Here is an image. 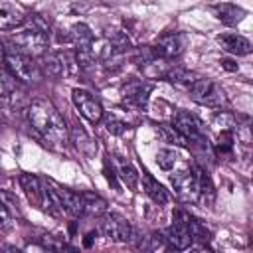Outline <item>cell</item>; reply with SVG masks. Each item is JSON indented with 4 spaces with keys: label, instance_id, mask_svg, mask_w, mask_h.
<instances>
[{
    "label": "cell",
    "instance_id": "484cf974",
    "mask_svg": "<svg viewBox=\"0 0 253 253\" xmlns=\"http://www.w3.org/2000/svg\"><path fill=\"white\" fill-rule=\"evenodd\" d=\"M83 202H85V213H89V215H103L107 211V200L101 198L99 194L85 192Z\"/></svg>",
    "mask_w": 253,
    "mask_h": 253
},
{
    "label": "cell",
    "instance_id": "cb8c5ba5",
    "mask_svg": "<svg viewBox=\"0 0 253 253\" xmlns=\"http://www.w3.org/2000/svg\"><path fill=\"white\" fill-rule=\"evenodd\" d=\"M198 172V202L210 206L213 202V186H211V180L206 172L202 170H196Z\"/></svg>",
    "mask_w": 253,
    "mask_h": 253
},
{
    "label": "cell",
    "instance_id": "9a60e30c",
    "mask_svg": "<svg viewBox=\"0 0 253 253\" xmlns=\"http://www.w3.org/2000/svg\"><path fill=\"white\" fill-rule=\"evenodd\" d=\"M59 198H61V204H63V210L69 211L73 217H79L85 213V202H83V194H77L73 190H67V188H55Z\"/></svg>",
    "mask_w": 253,
    "mask_h": 253
},
{
    "label": "cell",
    "instance_id": "8fae6325",
    "mask_svg": "<svg viewBox=\"0 0 253 253\" xmlns=\"http://www.w3.org/2000/svg\"><path fill=\"white\" fill-rule=\"evenodd\" d=\"M26 20H28V14L22 6L10 0H0V32L16 30L22 24H26Z\"/></svg>",
    "mask_w": 253,
    "mask_h": 253
},
{
    "label": "cell",
    "instance_id": "e575fe53",
    "mask_svg": "<svg viewBox=\"0 0 253 253\" xmlns=\"http://www.w3.org/2000/svg\"><path fill=\"white\" fill-rule=\"evenodd\" d=\"M215 146L219 152H231L233 150V130H219Z\"/></svg>",
    "mask_w": 253,
    "mask_h": 253
},
{
    "label": "cell",
    "instance_id": "6da1fadb",
    "mask_svg": "<svg viewBox=\"0 0 253 253\" xmlns=\"http://www.w3.org/2000/svg\"><path fill=\"white\" fill-rule=\"evenodd\" d=\"M28 119L34 130L45 140V144L57 150L65 148V144L69 142V132H67L63 117L49 101L45 99L32 101L28 107Z\"/></svg>",
    "mask_w": 253,
    "mask_h": 253
},
{
    "label": "cell",
    "instance_id": "4fadbf2b",
    "mask_svg": "<svg viewBox=\"0 0 253 253\" xmlns=\"http://www.w3.org/2000/svg\"><path fill=\"white\" fill-rule=\"evenodd\" d=\"M219 47L233 55H249L251 53V42L239 34H219L215 38Z\"/></svg>",
    "mask_w": 253,
    "mask_h": 253
},
{
    "label": "cell",
    "instance_id": "7c38bea8",
    "mask_svg": "<svg viewBox=\"0 0 253 253\" xmlns=\"http://www.w3.org/2000/svg\"><path fill=\"white\" fill-rule=\"evenodd\" d=\"M172 126H174L188 142L198 140L200 136H204V134H202V128H200V123L196 121V117L190 115V113H186V111H178V113L174 115Z\"/></svg>",
    "mask_w": 253,
    "mask_h": 253
},
{
    "label": "cell",
    "instance_id": "9c48e42d",
    "mask_svg": "<svg viewBox=\"0 0 253 253\" xmlns=\"http://www.w3.org/2000/svg\"><path fill=\"white\" fill-rule=\"evenodd\" d=\"M150 93H152V83L144 79H132L123 87V101L128 107L144 109L150 99Z\"/></svg>",
    "mask_w": 253,
    "mask_h": 253
},
{
    "label": "cell",
    "instance_id": "d6a6232c",
    "mask_svg": "<svg viewBox=\"0 0 253 253\" xmlns=\"http://www.w3.org/2000/svg\"><path fill=\"white\" fill-rule=\"evenodd\" d=\"M213 126H217L219 130H235V117L231 113L219 111L213 119Z\"/></svg>",
    "mask_w": 253,
    "mask_h": 253
},
{
    "label": "cell",
    "instance_id": "ac0fdd59",
    "mask_svg": "<svg viewBox=\"0 0 253 253\" xmlns=\"http://www.w3.org/2000/svg\"><path fill=\"white\" fill-rule=\"evenodd\" d=\"M71 40L77 45V51H93V32L87 24L77 22L71 26Z\"/></svg>",
    "mask_w": 253,
    "mask_h": 253
},
{
    "label": "cell",
    "instance_id": "8d00e7d4",
    "mask_svg": "<svg viewBox=\"0 0 253 253\" xmlns=\"http://www.w3.org/2000/svg\"><path fill=\"white\" fill-rule=\"evenodd\" d=\"M219 63H221V67H223V69H227V71H237V69H239V67H237V63H235L233 59H221Z\"/></svg>",
    "mask_w": 253,
    "mask_h": 253
},
{
    "label": "cell",
    "instance_id": "f1b7e54d",
    "mask_svg": "<svg viewBox=\"0 0 253 253\" xmlns=\"http://www.w3.org/2000/svg\"><path fill=\"white\" fill-rule=\"evenodd\" d=\"M156 134L164 140V142H170V144H178V146H184L188 140L172 126V125H156Z\"/></svg>",
    "mask_w": 253,
    "mask_h": 253
},
{
    "label": "cell",
    "instance_id": "83f0119b",
    "mask_svg": "<svg viewBox=\"0 0 253 253\" xmlns=\"http://www.w3.org/2000/svg\"><path fill=\"white\" fill-rule=\"evenodd\" d=\"M130 59H132V63H136V65H144V67H146L148 63H152V61L158 59V53H156L154 45H140V47H136V49L132 51Z\"/></svg>",
    "mask_w": 253,
    "mask_h": 253
},
{
    "label": "cell",
    "instance_id": "4316f807",
    "mask_svg": "<svg viewBox=\"0 0 253 253\" xmlns=\"http://www.w3.org/2000/svg\"><path fill=\"white\" fill-rule=\"evenodd\" d=\"M188 227H190V233H192V239L200 241V243H208L211 239V231L206 227V223L194 215L188 213Z\"/></svg>",
    "mask_w": 253,
    "mask_h": 253
},
{
    "label": "cell",
    "instance_id": "d6986e66",
    "mask_svg": "<svg viewBox=\"0 0 253 253\" xmlns=\"http://www.w3.org/2000/svg\"><path fill=\"white\" fill-rule=\"evenodd\" d=\"M40 69L49 77H61L65 73V59L59 53H43Z\"/></svg>",
    "mask_w": 253,
    "mask_h": 253
},
{
    "label": "cell",
    "instance_id": "7402d4cb",
    "mask_svg": "<svg viewBox=\"0 0 253 253\" xmlns=\"http://www.w3.org/2000/svg\"><path fill=\"white\" fill-rule=\"evenodd\" d=\"M20 184H22V190L26 192L28 200L34 202L36 206H40V196H42V180L34 174H22L20 176Z\"/></svg>",
    "mask_w": 253,
    "mask_h": 253
},
{
    "label": "cell",
    "instance_id": "d4e9b609",
    "mask_svg": "<svg viewBox=\"0 0 253 253\" xmlns=\"http://www.w3.org/2000/svg\"><path fill=\"white\" fill-rule=\"evenodd\" d=\"M130 49V40L125 32H115L109 38V45H107V53L111 55H123Z\"/></svg>",
    "mask_w": 253,
    "mask_h": 253
},
{
    "label": "cell",
    "instance_id": "603a6c76",
    "mask_svg": "<svg viewBox=\"0 0 253 253\" xmlns=\"http://www.w3.org/2000/svg\"><path fill=\"white\" fill-rule=\"evenodd\" d=\"M71 142H75V148L87 156H91L95 152V142L89 138V134L81 128V126H73L71 128Z\"/></svg>",
    "mask_w": 253,
    "mask_h": 253
},
{
    "label": "cell",
    "instance_id": "e0dca14e",
    "mask_svg": "<svg viewBox=\"0 0 253 253\" xmlns=\"http://www.w3.org/2000/svg\"><path fill=\"white\" fill-rule=\"evenodd\" d=\"M213 12H215L217 20L223 22V24H227V26L239 24V22L245 18V14H247L243 8H239V6H235V4H229V2H223V4L213 6Z\"/></svg>",
    "mask_w": 253,
    "mask_h": 253
},
{
    "label": "cell",
    "instance_id": "52a82bcc",
    "mask_svg": "<svg viewBox=\"0 0 253 253\" xmlns=\"http://www.w3.org/2000/svg\"><path fill=\"white\" fill-rule=\"evenodd\" d=\"M71 99H73V105L77 107V111L93 125H97L101 119H103V107L99 103V99H95L87 89H73L71 93Z\"/></svg>",
    "mask_w": 253,
    "mask_h": 253
},
{
    "label": "cell",
    "instance_id": "d590c367",
    "mask_svg": "<svg viewBox=\"0 0 253 253\" xmlns=\"http://www.w3.org/2000/svg\"><path fill=\"white\" fill-rule=\"evenodd\" d=\"M12 229V213L0 204V233H8Z\"/></svg>",
    "mask_w": 253,
    "mask_h": 253
},
{
    "label": "cell",
    "instance_id": "277c9868",
    "mask_svg": "<svg viewBox=\"0 0 253 253\" xmlns=\"http://www.w3.org/2000/svg\"><path fill=\"white\" fill-rule=\"evenodd\" d=\"M190 97L192 101H196L198 105H206V107H225L227 105V97L225 91L211 79L208 77H198L190 87Z\"/></svg>",
    "mask_w": 253,
    "mask_h": 253
},
{
    "label": "cell",
    "instance_id": "ffe728a7",
    "mask_svg": "<svg viewBox=\"0 0 253 253\" xmlns=\"http://www.w3.org/2000/svg\"><path fill=\"white\" fill-rule=\"evenodd\" d=\"M164 79L170 81L172 85H178V87H190V85L198 79V75H196L194 71L186 69V67L176 65V67H172V69H168V71L164 73Z\"/></svg>",
    "mask_w": 253,
    "mask_h": 253
},
{
    "label": "cell",
    "instance_id": "ba28073f",
    "mask_svg": "<svg viewBox=\"0 0 253 253\" xmlns=\"http://www.w3.org/2000/svg\"><path fill=\"white\" fill-rule=\"evenodd\" d=\"M186 43H188V38L180 32H168V34H162L158 40H156V53L158 57L162 59H174L178 55L184 53L186 49Z\"/></svg>",
    "mask_w": 253,
    "mask_h": 253
},
{
    "label": "cell",
    "instance_id": "4dcf8cb0",
    "mask_svg": "<svg viewBox=\"0 0 253 253\" xmlns=\"http://www.w3.org/2000/svg\"><path fill=\"white\" fill-rule=\"evenodd\" d=\"M176 158H178V154H176V150H172V148H160V150L156 152V164H158L162 170H166V172L174 168Z\"/></svg>",
    "mask_w": 253,
    "mask_h": 253
},
{
    "label": "cell",
    "instance_id": "f546056e",
    "mask_svg": "<svg viewBox=\"0 0 253 253\" xmlns=\"http://www.w3.org/2000/svg\"><path fill=\"white\" fill-rule=\"evenodd\" d=\"M18 79L8 71V69H2L0 67V97H10L16 89H18Z\"/></svg>",
    "mask_w": 253,
    "mask_h": 253
},
{
    "label": "cell",
    "instance_id": "5bb4252c",
    "mask_svg": "<svg viewBox=\"0 0 253 253\" xmlns=\"http://www.w3.org/2000/svg\"><path fill=\"white\" fill-rule=\"evenodd\" d=\"M40 208L53 215V217H61L63 213V204H61V198L57 194L55 188H51L49 184H42V196H40Z\"/></svg>",
    "mask_w": 253,
    "mask_h": 253
},
{
    "label": "cell",
    "instance_id": "3957f363",
    "mask_svg": "<svg viewBox=\"0 0 253 253\" xmlns=\"http://www.w3.org/2000/svg\"><path fill=\"white\" fill-rule=\"evenodd\" d=\"M4 65L18 81L28 83V85H36L43 77V73L40 69V63H36L34 57H30L26 53H20V51H14V49L4 51Z\"/></svg>",
    "mask_w": 253,
    "mask_h": 253
},
{
    "label": "cell",
    "instance_id": "7a4b0ae2",
    "mask_svg": "<svg viewBox=\"0 0 253 253\" xmlns=\"http://www.w3.org/2000/svg\"><path fill=\"white\" fill-rule=\"evenodd\" d=\"M47 28L43 26H30L26 30H20L10 36V45L6 49H14L20 53H26L30 57L43 55L47 49Z\"/></svg>",
    "mask_w": 253,
    "mask_h": 253
},
{
    "label": "cell",
    "instance_id": "44dd1931",
    "mask_svg": "<svg viewBox=\"0 0 253 253\" xmlns=\"http://www.w3.org/2000/svg\"><path fill=\"white\" fill-rule=\"evenodd\" d=\"M117 176L123 180V184L130 190H136L138 188V180H140V174L136 172V168L126 162V160H121L117 158Z\"/></svg>",
    "mask_w": 253,
    "mask_h": 253
},
{
    "label": "cell",
    "instance_id": "2e32d148",
    "mask_svg": "<svg viewBox=\"0 0 253 253\" xmlns=\"http://www.w3.org/2000/svg\"><path fill=\"white\" fill-rule=\"evenodd\" d=\"M142 188H144L146 196H148L154 204H158V206L168 204V192H166L164 186H162L158 180H154L146 170H142Z\"/></svg>",
    "mask_w": 253,
    "mask_h": 253
},
{
    "label": "cell",
    "instance_id": "836d02e7",
    "mask_svg": "<svg viewBox=\"0 0 253 253\" xmlns=\"http://www.w3.org/2000/svg\"><path fill=\"white\" fill-rule=\"evenodd\" d=\"M0 204L12 213V215H18L20 213V208H18V198L14 194H10L8 190H0Z\"/></svg>",
    "mask_w": 253,
    "mask_h": 253
},
{
    "label": "cell",
    "instance_id": "1f68e13d",
    "mask_svg": "<svg viewBox=\"0 0 253 253\" xmlns=\"http://www.w3.org/2000/svg\"><path fill=\"white\" fill-rule=\"evenodd\" d=\"M103 123H105V128L111 132V134H123L125 132V128H126V125H125V121H121L115 113H103V119H101Z\"/></svg>",
    "mask_w": 253,
    "mask_h": 253
},
{
    "label": "cell",
    "instance_id": "8992f818",
    "mask_svg": "<svg viewBox=\"0 0 253 253\" xmlns=\"http://www.w3.org/2000/svg\"><path fill=\"white\" fill-rule=\"evenodd\" d=\"M101 231L105 233V237L119 241V243H126L132 239L134 227L119 213H107L101 221Z\"/></svg>",
    "mask_w": 253,
    "mask_h": 253
},
{
    "label": "cell",
    "instance_id": "5b68a950",
    "mask_svg": "<svg viewBox=\"0 0 253 253\" xmlns=\"http://www.w3.org/2000/svg\"><path fill=\"white\" fill-rule=\"evenodd\" d=\"M168 247L172 249H178V251H184L192 245V233H190V227H188V213L186 211H176L174 213V221L172 225L168 227Z\"/></svg>",
    "mask_w": 253,
    "mask_h": 253
},
{
    "label": "cell",
    "instance_id": "30bf717a",
    "mask_svg": "<svg viewBox=\"0 0 253 253\" xmlns=\"http://www.w3.org/2000/svg\"><path fill=\"white\" fill-rule=\"evenodd\" d=\"M174 192L184 200V202H198V172L196 170H182L176 172L170 178Z\"/></svg>",
    "mask_w": 253,
    "mask_h": 253
}]
</instances>
